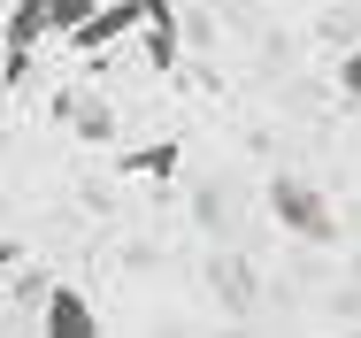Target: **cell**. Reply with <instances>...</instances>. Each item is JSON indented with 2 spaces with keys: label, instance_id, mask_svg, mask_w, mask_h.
<instances>
[{
  "label": "cell",
  "instance_id": "6da1fadb",
  "mask_svg": "<svg viewBox=\"0 0 361 338\" xmlns=\"http://www.w3.org/2000/svg\"><path fill=\"white\" fill-rule=\"evenodd\" d=\"M269 215L285 223L292 239H315V246L338 239V215H331V200H323L307 177H269Z\"/></svg>",
  "mask_w": 361,
  "mask_h": 338
},
{
  "label": "cell",
  "instance_id": "7a4b0ae2",
  "mask_svg": "<svg viewBox=\"0 0 361 338\" xmlns=\"http://www.w3.org/2000/svg\"><path fill=\"white\" fill-rule=\"evenodd\" d=\"M131 23H146V0H108V8H92V16L70 31V47L77 54H100V47H116Z\"/></svg>",
  "mask_w": 361,
  "mask_h": 338
},
{
  "label": "cell",
  "instance_id": "3957f363",
  "mask_svg": "<svg viewBox=\"0 0 361 338\" xmlns=\"http://www.w3.org/2000/svg\"><path fill=\"white\" fill-rule=\"evenodd\" d=\"M39 331H47V338H100V315H92V300H85L77 284H54V292H47V315H39Z\"/></svg>",
  "mask_w": 361,
  "mask_h": 338
},
{
  "label": "cell",
  "instance_id": "277c9868",
  "mask_svg": "<svg viewBox=\"0 0 361 338\" xmlns=\"http://www.w3.org/2000/svg\"><path fill=\"white\" fill-rule=\"evenodd\" d=\"M23 8H31V16H39V39H54V31H62V39H70L77 23H85V16H92V0H23Z\"/></svg>",
  "mask_w": 361,
  "mask_h": 338
},
{
  "label": "cell",
  "instance_id": "5b68a950",
  "mask_svg": "<svg viewBox=\"0 0 361 338\" xmlns=\"http://www.w3.org/2000/svg\"><path fill=\"white\" fill-rule=\"evenodd\" d=\"M146 54L177 62V31H169V0H146Z\"/></svg>",
  "mask_w": 361,
  "mask_h": 338
},
{
  "label": "cell",
  "instance_id": "8992f818",
  "mask_svg": "<svg viewBox=\"0 0 361 338\" xmlns=\"http://www.w3.org/2000/svg\"><path fill=\"white\" fill-rule=\"evenodd\" d=\"M123 169H146V177H169V169H177V146H146V154H123Z\"/></svg>",
  "mask_w": 361,
  "mask_h": 338
},
{
  "label": "cell",
  "instance_id": "52a82bcc",
  "mask_svg": "<svg viewBox=\"0 0 361 338\" xmlns=\"http://www.w3.org/2000/svg\"><path fill=\"white\" fill-rule=\"evenodd\" d=\"M338 92H346V100H361V47L338 62Z\"/></svg>",
  "mask_w": 361,
  "mask_h": 338
}]
</instances>
